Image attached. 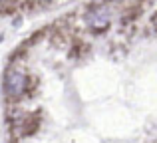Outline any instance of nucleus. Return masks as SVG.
<instances>
[{
	"label": "nucleus",
	"instance_id": "nucleus-1",
	"mask_svg": "<svg viewBox=\"0 0 157 143\" xmlns=\"http://www.w3.org/2000/svg\"><path fill=\"white\" fill-rule=\"evenodd\" d=\"M28 88V77L26 73L18 68H12L6 72V93L10 97H20Z\"/></svg>",
	"mask_w": 157,
	"mask_h": 143
},
{
	"label": "nucleus",
	"instance_id": "nucleus-2",
	"mask_svg": "<svg viewBox=\"0 0 157 143\" xmlns=\"http://www.w3.org/2000/svg\"><path fill=\"white\" fill-rule=\"evenodd\" d=\"M36 4H48V2H54V0H34Z\"/></svg>",
	"mask_w": 157,
	"mask_h": 143
}]
</instances>
